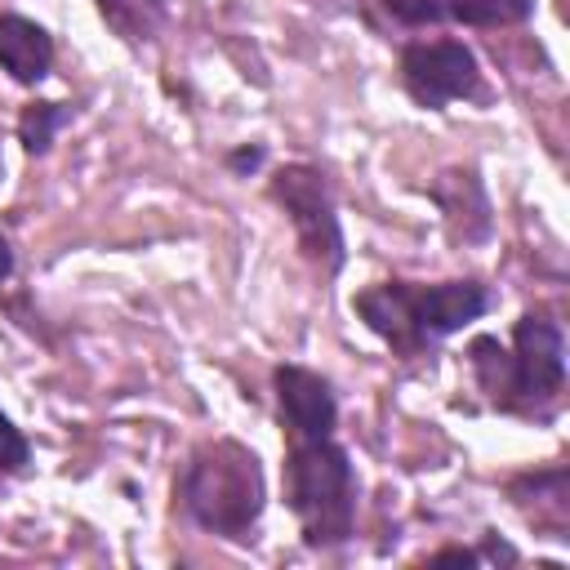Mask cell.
<instances>
[{"mask_svg": "<svg viewBox=\"0 0 570 570\" xmlns=\"http://www.w3.org/2000/svg\"><path fill=\"white\" fill-rule=\"evenodd\" d=\"M468 356L481 392L499 410L534 414L543 405H557L566 387V338L548 316H534V312L517 321L512 347H499V338L476 334Z\"/></svg>", "mask_w": 570, "mask_h": 570, "instance_id": "1", "label": "cell"}, {"mask_svg": "<svg viewBox=\"0 0 570 570\" xmlns=\"http://www.w3.org/2000/svg\"><path fill=\"white\" fill-rule=\"evenodd\" d=\"M178 499L196 525L223 539H249L267 503L263 463L240 441H227V436L205 441L178 476Z\"/></svg>", "mask_w": 570, "mask_h": 570, "instance_id": "2", "label": "cell"}, {"mask_svg": "<svg viewBox=\"0 0 570 570\" xmlns=\"http://www.w3.org/2000/svg\"><path fill=\"white\" fill-rule=\"evenodd\" d=\"M285 503L298 517L307 548H338L356 530V472L334 436L289 441Z\"/></svg>", "mask_w": 570, "mask_h": 570, "instance_id": "3", "label": "cell"}, {"mask_svg": "<svg viewBox=\"0 0 570 570\" xmlns=\"http://www.w3.org/2000/svg\"><path fill=\"white\" fill-rule=\"evenodd\" d=\"M272 200L285 209L294 236H298V249L307 254L312 267H321L325 276H334L343 263H347V249H343V227H338V214H334V196H330V183L316 165H281L267 183Z\"/></svg>", "mask_w": 570, "mask_h": 570, "instance_id": "4", "label": "cell"}, {"mask_svg": "<svg viewBox=\"0 0 570 570\" xmlns=\"http://www.w3.org/2000/svg\"><path fill=\"white\" fill-rule=\"evenodd\" d=\"M401 85L405 94L428 107L441 111L454 98H468L476 89V53L463 40H423L410 45L401 53Z\"/></svg>", "mask_w": 570, "mask_h": 570, "instance_id": "5", "label": "cell"}, {"mask_svg": "<svg viewBox=\"0 0 570 570\" xmlns=\"http://www.w3.org/2000/svg\"><path fill=\"white\" fill-rule=\"evenodd\" d=\"M272 383H276L281 419H285V428H289V436H294V441L334 436L338 405H334L330 383H325L316 370H307V365H276Z\"/></svg>", "mask_w": 570, "mask_h": 570, "instance_id": "6", "label": "cell"}, {"mask_svg": "<svg viewBox=\"0 0 570 570\" xmlns=\"http://www.w3.org/2000/svg\"><path fill=\"white\" fill-rule=\"evenodd\" d=\"M356 316L401 356H419L428 352V338L419 330V312H414V285L410 281H383V285H370L352 298Z\"/></svg>", "mask_w": 570, "mask_h": 570, "instance_id": "7", "label": "cell"}, {"mask_svg": "<svg viewBox=\"0 0 570 570\" xmlns=\"http://www.w3.org/2000/svg\"><path fill=\"white\" fill-rule=\"evenodd\" d=\"M490 294L476 281H441V285H414V312H419V330L428 338V347L454 330H463L468 321L485 316Z\"/></svg>", "mask_w": 570, "mask_h": 570, "instance_id": "8", "label": "cell"}, {"mask_svg": "<svg viewBox=\"0 0 570 570\" xmlns=\"http://www.w3.org/2000/svg\"><path fill=\"white\" fill-rule=\"evenodd\" d=\"M0 67L18 85H40L53 67V40L40 22L22 13H0Z\"/></svg>", "mask_w": 570, "mask_h": 570, "instance_id": "9", "label": "cell"}, {"mask_svg": "<svg viewBox=\"0 0 570 570\" xmlns=\"http://www.w3.org/2000/svg\"><path fill=\"white\" fill-rule=\"evenodd\" d=\"M94 4H98L102 22L120 40L138 45V40H151L160 31V22H165V13H169L174 0H94Z\"/></svg>", "mask_w": 570, "mask_h": 570, "instance_id": "10", "label": "cell"}, {"mask_svg": "<svg viewBox=\"0 0 570 570\" xmlns=\"http://www.w3.org/2000/svg\"><path fill=\"white\" fill-rule=\"evenodd\" d=\"M441 9L463 27H512L534 13V0H441Z\"/></svg>", "mask_w": 570, "mask_h": 570, "instance_id": "11", "label": "cell"}, {"mask_svg": "<svg viewBox=\"0 0 570 570\" xmlns=\"http://www.w3.org/2000/svg\"><path fill=\"white\" fill-rule=\"evenodd\" d=\"M67 107L62 102H31L22 116H18V142L31 151V156H45L49 151V142H53V134L67 125Z\"/></svg>", "mask_w": 570, "mask_h": 570, "instance_id": "12", "label": "cell"}, {"mask_svg": "<svg viewBox=\"0 0 570 570\" xmlns=\"http://www.w3.org/2000/svg\"><path fill=\"white\" fill-rule=\"evenodd\" d=\"M383 9H387L396 22H405V27H432V22L445 18L441 0H383Z\"/></svg>", "mask_w": 570, "mask_h": 570, "instance_id": "13", "label": "cell"}, {"mask_svg": "<svg viewBox=\"0 0 570 570\" xmlns=\"http://www.w3.org/2000/svg\"><path fill=\"white\" fill-rule=\"evenodd\" d=\"M27 459H31L27 436H22V432L13 428V419L0 410V472H18Z\"/></svg>", "mask_w": 570, "mask_h": 570, "instance_id": "14", "label": "cell"}, {"mask_svg": "<svg viewBox=\"0 0 570 570\" xmlns=\"http://www.w3.org/2000/svg\"><path fill=\"white\" fill-rule=\"evenodd\" d=\"M227 165H232L236 174H249V169H258V165H263V147H240V151H232V156H227Z\"/></svg>", "mask_w": 570, "mask_h": 570, "instance_id": "15", "label": "cell"}, {"mask_svg": "<svg viewBox=\"0 0 570 570\" xmlns=\"http://www.w3.org/2000/svg\"><path fill=\"white\" fill-rule=\"evenodd\" d=\"M432 561H459V566H476L481 557H476L472 548H441V552H432Z\"/></svg>", "mask_w": 570, "mask_h": 570, "instance_id": "16", "label": "cell"}, {"mask_svg": "<svg viewBox=\"0 0 570 570\" xmlns=\"http://www.w3.org/2000/svg\"><path fill=\"white\" fill-rule=\"evenodd\" d=\"M9 272H13V249H9V240L0 236V285L9 281Z\"/></svg>", "mask_w": 570, "mask_h": 570, "instance_id": "17", "label": "cell"}]
</instances>
